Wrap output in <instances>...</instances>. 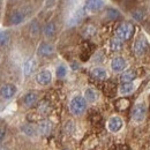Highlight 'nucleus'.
<instances>
[{
	"label": "nucleus",
	"instance_id": "obj_5",
	"mask_svg": "<svg viewBox=\"0 0 150 150\" xmlns=\"http://www.w3.org/2000/svg\"><path fill=\"white\" fill-rule=\"evenodd\" d=\"M122 126H124V121L118 115H113V117H111L109 119V121H108V128H109V131L112 132V133L120 132L121 128H122Z\"/></svg>",
	"mask_w": 150,
	"mask_h": 150
},
{
	"label": "nucleus",
	"instance_id": "obj_32",
	"mask_svg": "<svg viewBox=\"0 0 150 150\" xmlns=\"http://www.w3.org/2000/svg\"><path fill=\"white\" fill-rule=\"evenodd\" d=\"M0 150H7V149H5V148H4V146H1V144H0Z\"/></svg>",
	"mask_w": 150,
	"mask_h": 150
},
{
	"label": "nucleus",
	"instance_id": "obj_17",
	"mask_svg": "<svg viewBox=\"0 0 150 150\" xmlns=\"http://www.w3.org/2000/svg\"><path fill=\"white\" fill-rule=\"evenodd\" d=\"M91 74H93V76H94L95 79H97V80H105V79L108 77L106 71H105L104 68H100V67L94 68L93 72H91Z\"/></svg>",
	"mask_w": 150,
	"mask_h": 150
},
{
	"label": "nucleus",
	"instance_id": "obj_28",
	"mask_svg": "<svg viewBox=\"0 0 150 150\" xmlns=\"http://www.w3.org/2000/svg\"><path fill=\"white\" fill-rule=\"evenodd\" d=\"M65 129H66V132H67L68 134L73 133V132H74V129H75L74 122H73L72 120H68V121L66 122V125H65Z\"/></svg>",
	"mask_w": 150,
	"mask_h": 150
},
{
	"label": "nucleus",
	"instance_id": "obj_26",
	"mask_svg": "<svg viewBox=\"0 0 150 150\" xmlns=\"http://www.w3.org/2000/svg\"><path fill=\"white\" fill-rule=\"evenodd\" d=\"M84 36L86 37H91V36H94L95 34H96V28L93 27V25H88L86 29H84Z\"/></svg>",
	"mask_w": 150,
	"mask_h": 150
},
{
	"label": "nucleus",
	"instance_id": "obj_29",
	"mask_svg": "<svg viewBox=\"0 0 150 150\" xmlns=\"http://www.w3.org/2000/svg\"><path fill=\"white\" fill-rule=\"evenodd\" d=\"M50 109H49V105H47V103H42L40 105H39V111L42 113H46L47 111H49Z\"/></svg>",
	"mask_w": 150,
	"mask_h": 150
},
{
	"label": "nucleus",
	"instance_id": "obj_4",
	"mask_svg": "<svg viewBox=\"0 0 150 150\" xmlns=\"http://www.w3.org/2000/svg\"><path fill=\"white\" fill-rule=\"evenodd\" d=\"M146 114H147V106L144 103H137L134 109H133V112H132V117H133V120L136 121V122H141L144 120L146 118Z\"/></svg>",
	"mask_w": 150,
	"mask_h": 150
},
{
	"label": "nucleus",
	"instance_id": "obj_14",
	"mask_svg": "<svg viewBox=\"0 0 150 150\" xmlns=\"http://www.w3.org/2000/svg\"><path fill=\"white\" fill-rule=\"evenodd\" d=\"M21 132H22L24 135L33 137V136H36V135H37L38 129H36V128H35L33 125H30V124H25V125H22V126H21Z\"/></svg>",
	"mask_w": 150,
	"mask_h": 150
},
{
	"label": "nucleus",
	"instance_id": "obj_9",
	"mask_svg": "<svg viewBox=\"0 0 150 150\" xmlns=\"http://www.w3.org/2000/svg\"><path fill=\"white\" fill-rule=\"evenodd\" d=\"M111 68L113 72H122L126 68V60L122 57H115L111 61Z\"/></svg>",
	"mask_w": 150,
	"mask_h": 150
},
{
	"label": "nucleus",
	"instance_id": "obj_20",
	"mask_svg": "<svg viewBox=\"0 0 150 150\" xmlns=\"http://www.w3.org/2000/svg\"><path fill=\"white\" fill-rule=\"evenodd\" d=\"M110 46H111V50H112V51L118 52V51H120V50L122 49V40L119 39L118 37H114L112 40H111Z\"/></svg>",
	"mask_w": 150,
	"mask_h": 150
},
{
	"label": "nucleus",
	"instance_id": "obj_21",
	"mask_svg": "<svg viewBox=\"0 0 150 150\" xmlns=\"http://www.w3.org/2000/svg\"><path fill=\"white\" fill-rule=\"evenodd\" d=\"M133 90H134V86H133V83H122V84L120 86V89H119V91H120V94L121 95L131 94Z\"/></svg>",
	"mask_w": 150,
	"mask_h": 150
},
{
	"label": "nucleus",
	"instance_id": "obj_3",
	"mask_svg": "<svg viewBox=\"0 0 150 150\" xmlns=\"http://www.w3.org/2000/svg\"><path fill=\"white\" fill-rule=\"evenodd\" d=\"M148 47L149 46H148V42H147L146 37L144 36H140L135 40V43L133 45V51H134L135 56L141 57L148 51Z\"/></svg>",
	"mask_w": 150,
	"mask_h": 150
},
{
	"label": "nucleus",
	"instance_id": "obj_25",
	"mask_svg": "<svg viewBox=\"0 0 150 150\" xmlns=\"http://www.w3.org/2000/svg\"><path fill=\"white\" fill-rule=\"evenodd\" d=\"M9 43V35L6 31L0 33V45H6Z\"/></svg>",
	"mask_w": 150,
	"mask_h": 150
},
{
	"label": "nucleus",
	"instance_id": "obj_6",
	"mask_svg": "<svg viewBox=\"0 0 150 150\" xmlns=\"http://www.w3.org/2000/svg\"><path fill=\"white\" fill-rule=\"evenodd\" d=\"M16 90L18 89H16V87L14 84L7 83V84H5V86L1 87V89H0V96L2 98H5V99H11L14 95L16 94Z\"/></svg>",
	"mask_w": 150,
	"mask_h": 150
},
{
	"label": "nucleus",
	"instance_id": "obj_11",
	"mask_svg": "<svg viewBox=\"0 0 150 150\" xmlns=\"http://www.w3.org/2000/svg\"><path fill=\"white\" fill-rule=\"evenodd\" d=\"M38 133L43 136H47L52 131V124L49 120H42L38 124Z\"/></svg>",
	"mask_w": 150,
	"mask_h": 150
},
{
	"label": "nucleus",
	"instance_id": "obj_2",
	"mask_svg": "<svg viewBox=\"0 0 150 150\" xmlns=\"http://www.w3.org/2000/svg\"><path fill=\"white\" fill-rule=\"evenodd\" d=\"M134 27L131 23H122L120 24L115 30V37H118L121 40H127L133 35Z\"/></svg>",
	"mask_w": 150,
	"mask_h": 150
},
{
	"label": "nucleus",
	"instance_id": "obj_22",
	"mask_svg": "<svg viewBox=\"0 0 150 150\" xmlns=\"http://www.w3.org/2000/svg\"><path fill=\"white\" fill-rule=\"evenodd\" d=\"M106 14H108V18L110 20H118L121 18L120 12L117 11V9H114V8H109L108 12H106Z\"/></svg>",
	"mask_w": 150,
	"mask_h": 150
},
{
	"label": "nucleus",
	"instance_id": "obj_27",
	"mask_svg": "<svg viewBox=\"0 0 150 150\" xmlns=\"http://www.w3.org/2000/svg\"><path fill=\"white\" fill-rule=\"evenodd\" d=\"M133 19L136 20V21H141V20L143 19V16H144V13H143V11L142 9H136V11H134L133 12Z\"/></svg>",
	"mask_w": 150,
	"mask_h": 150
},
{
	"label": "nucleus",
	"instance_id": "obj_12",
	"mask_svg": "<svg viewBox=\"0 0 150 150\" xmlns=\"http://www.w3.org/2000/svg\"><path fill=\"white\" fill-rule=\"evenodd\" d=\"M37 100H38V96H37V94H35V93H28V94L23 97V103H24V105L28 106V108L34 106V105L37 103Z\"/></svg>",
	"mask_w": 150,
	"mask_h": 150
},
{
	"label": "nucleus",
	"instance_id": "obj_31",
	"mask_svg": "<svg viewBox=\"0 0 150 150\" xmlns=\"http://www.w3.org/2000/svg\"><path fill=\"white\" fill-rule=\"evenodd\" d=\"M72 66H73V69H77V68H76V67H79V66H77V65H76V64H73V65H72Z\"/></svg>",
	"mask_w": 150,
	"mask_h": 150
},
{
	"label": "nucleus",
	"instance_id": "obj_10",
	"mask_svg": "<svg viewBox=\"0 0 150 150\" xmlns=\"http://www.w3.org/2000/svg\"><path fill=\"white\" fill-rule=\"evenodd\" d=\"M53 52H54V47L51 44H49V43H42L38 46V50H37L38 56L50 57L51 54H53Z\"/></svg>",
	"mask_w": 150,
	"mask_h": 150
},
{
	"label": "nucleus",
	"instance_id": "obj_33",
	"mask_svg": "<svg viewBox=\"0 0 150 150\" xmlns=\"http://www.w3.org/2000/svg\"><path fill=\"white\" fill-rule=\"evenodd\" d=\"M64 150H71V149H68V148H66V149H64Z\"/></svg>",
	"mask_w": 150,
	"mask_h": 150
},
{
	"label": "nucleus",
	"instance_id": "obj_19",
	"mask_svg": "<svg viewBox=\"0 0 150 150\" xmlns=\"http://www.w3.org/2000/svg\"><path fill=\"white\" fill-rule=\"evenodd\" d=\"M24 14L22 13V12H14L12 15H11V23L12 24H20L21 22H23V20H24Z\"/></svg>",
	"mask_w": 150,
	"mask_h": 150
},
{
	"label": "nucleus",
	"instance_id": "obj_7",
	"mask_svg": "<svg viewBox=\"0 0 150 150\" xmlns=\"http://www.w3.org/2000/svg\"><path fill=\"white\" fill-rule=\"evenodd\" d=\"M104 7V1L103 0H87L84 5V11L86 12H97L100 11Z\"/></svg>",
	"mask_w": 150,
	"mask_h": 150
},
{
	"label": "nucleus",
	"instance_id": "obj_24",
	"mask_svg": "<svg viewBox=\"0 0 150 150\" xmlns=\"http://www.w3.org/2000/svg\"><path fill=\"white\" fill-rule=\"evenodd\" d=\"M67 74V68H66V66H64V65H60V66H58V68H57V76L59 77V79H62V77H65Z\"/></svg>",
	"mask_w": 150,
	"mask_h": 150
},
{
	"label": "nucleus",
	"instance_id": "obj_13",
	"mask_svg": "<svg viewBox=\"0 0 150 150\" xmlns=\"http://www.w3.org/2000/svg\"><path fill=\"white\" fill-rule=\"evenodd\" d=\"M135 79H136V73L135 71H132V69L124 72L120 76V80L122 83H132Z\"/></svg>",
	"mask_w": 150,
	"mask_h": 150
},
{
	"label": "nucleus",
	"instance_id": "obj_1",
	"mask_svg": "<svg viewBox=\"0 0 150 150\" xmlns=\"http://www.w3.org/2000/svg\"><path fill=\"white\" fill-rule=\"evenodd\" d=\"M87 109V100L82 96H75L69 103V110L74 115L83 114Z\"/></svg>",
	"mask_w": 150,
	"mask_h": 150
},
{
	"label": "nucleus",
	"instance_id": "obj_16",
	"mask_svg": "<svg viewBox=\"0 0 150 150\" xmlns=\"http://www.w3.org/2000/svg\"><path fill=\"white\" fill-rule=\"evenodd\" d=\"M44 35L46 36V37L51 38L54 36V34H56V24L53 23V22H49L45 27H44Z\"/></svg>",
	"mask_w": 150,
	"mask_h": 150
},
{
	"label": "nucleus",
	"instance_id": "obj_15",
	"mask_svg": "<svg viewBox=\"0 0 150 150\" xmlns=\"http://www.w3.org/2000/svg\"><path fill=\"white\" fill-rule=\"evenodd\" d=\"M35 67H36V62L34 59H29L28 61H25L24 66H23V73L25 76H29L34 71H35Z\"/></svg>",
	"mask_w": 150,
	"mask_h": 150
},
{
	"label": "nucleus",
	"instance_id": "obj_8",
	"mask_svg": "<svg viewBox=\"0 0 150 150\" xmlns=\"http://www.w3.org/2000/svg\"><path fill=\"white\" fill-rule=\"evenodd\" d=\"M36 81L40 86H47L52 81V74L50 71H42L36 75Z\"/></svg>",
	"mask_w": 150,
	"mask_h": 150
},
{
	"label": "nucleus",
	"instance_id": "obj_18",
	"mask_svg": "<svg viewBox=\"0 0 150 150\" xmlns=\"http://www.w3.org/2000/svg\"><path fill=\"white\" fill-rule=\"evenodd\" d=\"M97 93L95 91L94 89H91V88H88L86 91H84V99L87 100V102H89V103H94L97 100Z\"/></svg>",
	"mask_w": 150,
	"mask_h": 150
},
{
	"label": "nucleus",
	"instance_id": "obj_23",
	"mask_svg": "<svg viewBox=\"0 0 150 150\" xmlns=\"http://www.w3.org/2000/svg\"><path fill=\"white\" fill-rule=\"evenodd\" d=\"M39 31H40V28H39V24L37 23V21H33V23L30 24V34L34 37H37L39 35Z\"/></svg>",
	"mask_w": 150,
	"mask_h": 150
},
{
	"label": "nucleus",
	"instance_id": "obj_30",
	"mask_svg": "<svg viewBox=\"0 0 150 150\" xmlns=\"http://www.w3.org/2000/svg\"><path fill=\"white\" fill-rule=\"evenodd\" d=\"M5 134H6V128H5V126H0V142L4 140Z\"/></svg>",
	"mask_w": 150,
	"mask_h": 150
}]
</instances>
